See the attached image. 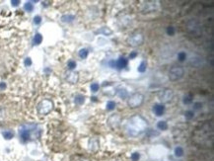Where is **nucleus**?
<instances>
[{"instance_id":"obj_1","label":"nucleus","mask_w":214,"mask_h":161,"mask_svg":"<svg viewBox=\"0 0 214 161\" xmlns=\"http://www.w3.org/2000/svg\"><path fill=\"white\" fill-rule=\"evenodd\" d=\"M147 121L140 115H134L129 118L124 127V131L131 137L142 135L147 129Z\"/></svg>"},{"instance_id":"obj_2","label":"nucleus","mask_w":214,"mask_h":161,"mask_svg":"<svg viewBox=\"0 0 214 161\" xmlns=\"http://www.w3.org/2000/svg\"><path fill=\"white\" fill-rule=\"evenodd\" d=\"M54 104L50 99H44L38 104L37 111L38 114L41 116H46L53 110Z\"/></svg>"},{"instance_id":"obj_3","label":"nucleus","mask_w":214,"mask_h":161,"mask_svg":"<svg viewBox=\"0 0 214 161\" xmlns=\"http://www.w3.org/2000/svg\"><path fill=\"white\" fill-rule=\"evenodd\" d=\"M144 42V36L142 33L140 32H134L131 35H129V37L126 39V44L129 46H132V48H137V46H142Z\"/></svg>"},{"instance_id":"obj_4","label":"nucleus","mask_w":214,"mask_h":161,"mask_svg":"<svg viewBox=\"0 0 214 161\" xmlns=\"http://www.w3.org/2000/svg\"><path fill=\"white\" fill-rule=\"evenodd\" d=\"M37 126L35 125H24L23 127L20 129L19 131V135L20 138L23 142H28L32 138V133L35 131Z\"/></svg>"},{"instance_id":"obj_5","label":"nucleus","mask_w":214,"mask_h":161,"mask_svg":"<svg viewBox=\"0 0 214 161\" xmlns=\"http://www.w3.org/2000/svg\"><path fill=\"white\" fill-rule=\"evenodd\" d=\"M144 102V95L141 93H133L127 98V105L129 108L135 109L140 107Z\"/></svg>"},{"instance_id":"obj_6","label":"nucleus","mask_w":214,"mask_h":161,"mask_svg":"<svg viewBox=\"0 0 214 161\" xmlns=\"http://www.w3.org/2000/svg\"><path fill=\"white\" fill-rule=\"evenodd\" d=\"M184 68H182V66L174 65V66H172L170 68V70H169L168 76L171 81H178V80H180V78L184 76Z\"/></svg>"},{"instance_id":"obj_7","label":"nucleus","mask_w":214,"mask_h":161,"mask_svg":"<svg viewBox=\"0 0 214 161\" xmlns=\"http://www.w3.org/2000/svg\"><path fill=\"white\" fill-rule=\"evenodd\" d=\"M174 98V91L170 88H165L158 93V99L160 100L161 104L170 103Z\"/></svg>"},{"instance_id":"obj_8","label":"nucleus","mask_w":214,"mask_h":161,"mask_svg":"<svg viewBox=\"0 0 214 161\" xmlns=\"http://www.w3.org/2000/svg\"><path fill=\"white\" fill-rule=\"evenodd\" d=\"M121 117H120L119 114H115V115H111L109 117L108 119V125L110 126L111 129H117L120 126V123H121Z\"/></svg>"},{"instance_id":"obj_9","label":"nucleus","mask_w":214,"mask_h":161,"mask_svg":"<svg viewBox=\"0 0 214 161\" xmlns=\"http://www.w3.org/2000/svg\"><path fill=\"white\" fill-rule=\"evenodd\" d=\"M157 2L154 1H147L144 2V4L142 5L141 11L143 13H151L153 12L154 10H156L158 7V4H156Z\"/></svg>"},{"instance_id":"obj_10","label":"nucleus","mask_w":214,"mask_h":161,"mask_svg":"<svg viewBox=\"0 0 214 161\" xmlns=\"http://www.w3.org/2000/svg\"><path fill=\"white\" fill-rule=\"evenodd\" d=\"M65 79L68 83L70 84H77L78 81H79V73L75 72V71H69V72L66 73L65 75Z\"/></svg>"},{"instance_id":"obj_11","label":"nucleus","mask_w":214,"mask_h":161,"mask_svg":"<svg viewBox=\"0 0 214 161\" xmlns=\"http://www.w3.org/2000/svg\"><path fill=\"white\" fill-rule=\"evenodd\" d=\"M165 106L163 104H155L152 108L153 113L155 114L157 117H162L163 115L165 114Z\"/></svg>"},{"instance_id":"obj_12","label":"nucleus","mask_w":214,"mask_h":161,"mask_svg":"<svg viewBox=\"0 0 214 161\" xmlns=\"http://www.w3.org/2000/svg\"><path fill=\"white\" fill-rule=\"evenodd\" d=\"M100 148V141L98 138H91L90 140H89V149H90L91 151H93V152H96V151L98 150V149Z\"/></svg>"},{"instance_id":"obj_13","label":"nucleus","mask_w":214,"mask_h":161,"mask_svg":"<svg viewBox=\"0 0 214 161\" xmlns=\"http://www.w3.org/2000/svg\"><path fill=\"white\" fill-rule=\"evenodd\" d=\"M128 60L123 57H120L119 59L115 60V68L117 69H123L127 66Z\"/></svg>"},{"instance_id":"obj_14","label":"nucleus","mask_w":214,"mask_h":161,"mask_svg":"<svg viewBox=\"0 0 214 161\" xmlns=\"http://www.w3.org/2000/svg\"><path fill=\"white\" fill-rule=\"evenodd\" d=\"M117 96L120 98V99H126L128 98V92L125 88H122V87H119V88L117 89V92H115Z\"/></svg>"},{"instance_id":"obj_15","label":"nucleus","mask_w":214,"mask_h":161,"mask_svg":"<svg viewBox=\"0 0 214 161\" xmlns=\"http://www.w3.org/2000/svg\"><path fill=\"white\" fill-rule=\"evenodd\" d=\"M189 23L193 24L191 26L188 25V29H189V32H191L193 34H195V33H197V31H199V29H198V22L197 21H195V20L193 19V20H191V21H189Z\"/></svg>"},{"instance_id":"obj_16","label":"nucleus","mask_w":214,"mask_h":161,"mask_svg":"<svg viewBox=\"0 0 214 161\" xmlns=\"http://www.w3.org/2000/svg\"><path fill=\"white\" fill-rule=\"evenodd\" d=\"M85 96L83 94H77L74 97V103L76 105H83L85 103Z\"/></svg>"},{"instance_id":"obj_17","label":"nucleus","mask_w":214,"mask_h":161,"mask_svg":"<svg viewBox=\"0 0 214 161\" xmlns=\"http://www.w3.org/2000/svg\"><path fill=\"white\" fill-rule=\"evenodd\" d=\"M97 33L103 34L104 36H111L113 34V30L109 28V27H102L101 29H99V30L97 31Z\"/></svg>"},{"instance_id":"obj_18","label":"nucleus","mask_w":214,"mask_h":161,"mask_svg":"<svg viewBox=\"0 0 214 161\" xmlns=\"http://www.w3.org/2000/svg\"><path fill=\"white\" fill-rule=\"evenodd\" d=\"M42 42H43V36L40 33H37L35 35L34 39H33V44L34 46H39V44H42Z\"/></svg>"},{"instance_id":"obj_19","label":"nucleus","mask_w":214,"mask_h":161,"mask_svg":"<svg viewBox=\"0 0 214 161\" xmlns=\"http://www.w3.org/2000/svg\"><path fill=\"white\" fill-rule=\"evenodd\" d=\"M74 19H75V16L71 14H65L61 17V21L63 22V23H71Z\"/></svg>"},{"instance_id":"obj_20","label":"nucleus","mask_w":214,"mask_h":161,"mask_svg":"<svg viewBox=\"0 0 214 161\" xmlns=\"http://www.w3.org/2000/svg\"><path fill=\"white\" fill-rule=\"evenodd\" d=\"M146 69H147V61H146V60H142L141 63L138 65L137 71H138V72H140V73H144L146 71Z\"/></svg>"},{"instance_id":"obj_21","label":"nucleus","mask_w":214,"mask_h":161,"mask_svg":"<svg viewBox=\"0 0 214 161\" xmlns=\"http://www.w3.org/2000/svg\"><path fill=\"white\" fill-rule=\"evenodd\" d=\"M2 135H3V137L7 140L12 139V138L14 137V131H5L2 133Z\"/></svg>"},{"instance_id":"obj_22","label":"nucleus","mask_w":214,"mask_h":161,"mask_svg":"<svg viewBox=\"0 0 214 161\" xmlns=\"http://www.w3.org/2000/svg\"><path fill=\"white\" fill-rule=\"evenodd\" d=\"M88 55H89V51L87 49H81L79 51V53H78V55H79V57L81 59H86L88 57Z\"/></svg>"},{"instance_id":"obj_23","label":"nucleus","mask_w":214,"mask_h":161,"mask_svg":"<svg viewBox=\"0 0 214 161\" xmlns=\"http://www.w3.org/2000/svg\"><path fill=\"white\" fill-rule=\"evenodd\" d=\"M157 127L160 131H166V129H168V124L166 121H159L157 124Z\"/></svg>"},{"instance_id":"obj_24","label":"nucleus","mask_w":214,"mask_h":161,"mask_svg":"<svg viewBox=\"0 0 214 161\" xmlns=\"http://www.w3.org/2000/svg\"><path fill=\"white\" fill-rule=\"evenodd\" d=\"M193 101V97L191 94H188V95H184V99H182V102H184V105H189L191 104Z\"/></svg>"},{"instance_id":"obj_25","label":"nucleus","mask_w":214,"mask_h":161,"mask_svg":"<svg viewBox=\"0 0 214 161\" xmlns=\"http://www.w3.org/2000/svg\"><path fill=\"white\" fill-rule=\"evenodd\" d=\"M76 65H77V63H76V61H75V60H73V59L68 60V62H67V67H68V69H69L70 71H73V69H75V67H76Z\"/></svg>"},{"instance_id":"obj_26","label":"nucleus","mask_w":214,"mask_h":161,"mask_svg":"<svg viewBox=\"0 0 214 161\" xmlns=\"http://www.w3.org/2000/svg\"><path fill=\"white\" fill-rule=\"evenodd\" d=\"M24 9L27 12H32L34 10V5H33L32 2H26L25 5H24Z\"/></svg>"},{"instance_id":"obj_27","label":"nucleus","mask_w":214,"mask_h":161,"mask_svg":"<svg viewBox=\"0 0 214 161\" xmlns=\"http://www.w3.org/2000/svg\"><path fill=\"white\" fill-rule=\"evenodd\" d=\"M184 117H186V120H193V118H195V112L191 111V110L186 111V113H184Z\"/></svg>"},{"instance_id":"obj_28","label":"nucleus","mask_w":214,"mask_h":161,"mask_svg":"<svg viewBox=\"0 0 214 161\" xmlns=\"http://www.w3.org/2000/svg\"><path fill=\"white\" fill-rule=\"evenodd\" d=\"M175 155L177 156V157H182V156L184 155V149H182V147H180V146L176 147Z\"/></svg>"},{"instance_id":"obj_29","label":"nucleus","mask_w":214,"mask_h":161,"mask_svg":"<svg viewBox=\"0 0 214 161\" xmlns=\"http://www.w3.org/2000/svg\"><path fill=\"white\" fill-rule=\"evenodd\" d=\"M115 106H117L115 102L109 101L108 103H107V110H108V111H113L115 109Z\"/></svg>"},{"instance_id":"obj_30","label":"nucleus","mask_w":214,"mask_h":161,"mask_svg":"<svg viewBox=\"0 0 214 161\" xmlns=\"http://www.w3.org/2000/svg\"><path fill=\"white\" fill-rule=\"evenodd\" d=\"M178 59H179V61L180 62L184 61V60L186 59V53H184V51H180V53H178Z\"/></svg>"},{"instance_id":"obj_31","label":"nucleus","mask_w":214,"mask_h":161,"mask_svg":"<svg viewBox=\"0 0 214 161\" xmlns=\"http://www.w3.org/2000/svg\"><path fill=\"white\" fill-rule=\"evenodd\" d=\"M90 89H91V91H92L93 93H96V92H98V91H99L100 85L98 83H92V84H91V86H90Z\"/></svg>"},{"instance_id":"obj_32","label":"nucleus","mask_w":214,"mask_h":161,"mask_svg":"<svg viewBox=\"0 0 214 161\" xmlns=\"http://www.w3.org/2000/svg\"><path fill=\"white\" fill-rule=\"evenodd\" d=\"M140 158V154L138 152H133L131 154V160L132 161H138Z\"/></svg>"},{"instance_id":"obj_33","label":"nucleus","mask_w":214,"mask_h":161,"mask_svg":"<svg viewBox=\"0 0 214 161\" xmlns=\"http://www.w3.org/2000/svg\"><path fill=\"white\" fill-rule=\"evenodd\" d=\"M167 34L169 36H174L175 35V28L172 26L168 27V28H167Z\"/></svg>"},{"instance_id":"obj_34","label":"nucleus","mask_w":214,"mask_h":161,"mask_svg":"<svg viewBox=\"0 0 214 161\" xmlns=\"http://www.w3.org/2000/svg\"><path fill=\"white\" fill-rule=\"evenodd\" d=\"M42 22V17L40 16V15H37V16L34 17V23L36 25H40Z\"/></svg>"},{"instance_id":"obj_35","label":"nucleus","mask_w":214,"mask_h":161,"mask_svg":"<svg viewBox=\"0 0 214 161\" xmlns=\"http://www.w3.org/2000/svg\"><path fill=\"white\" fill-rule=\"evenodd\" d=\"M193 109L195 110H200V109H202V103L200 102H197L193 104Z\"/></svg>"},{"instance_id":"obj_36","label":"nucleus","mask_w":214,"mask_h":161,"mask_svg":"<svg viewBox=\"0 0 214 161\" xmlns=\"http://www.w3.org/2000/svg\"><path fill=\"white\" fill-rule=\"evenodd\" d=\"M24 64H25V66H31L32 65V59H30V57H27L25 59V61H24Z\"/></svg>"},{"instance_id":"obj_37","label":"nucleus","mask_w":214,"mask_h":161,"mask_svg":"<svg viewBox=\"0 0 214 161\" xmlns=\"http://www.w3.org/2000/svg\"><path fill=\"white\" fill-rule=\"evenodd\" d=\"M138 55V53H137V51H132V53H130V55H129V59H135Z\"/></svg>"},{"instance_id":"obj_38","label":"nucleus","mask_w":214,"mask_h":161,"mask_svg":"<svg viewBox=\"0 0 214 161\" xmlns=\"http://www.w3.org/2000/svg\"><path fill=\"white\" fill-rule=\"evenodd\" d=\"M11 4H12V6H15V7H16V6H18L20 4V1L19 0H12V1H11Z\"/></svg>"},{"instance_id":"obj_39","label":"nucleus","mask_w":214,"mask_h":161,"mask_svg":"<svg viewBox=\"0 0 214 161\" xmlns=\"http://www.w3.org/2000/svg\"><path fill=\"white\" fill-rule=\"evenodd\" d=\"M75 161H91L89 158H86V157H78Z\"/></svg>"},{"instance_id":"obj_40","label":"nucleus","mask_w":214,"mask_h":161,"mask_svg":"<svg viewBox=\"0 0 214 161\" xmlns=\"http://www.w3.org/2000/svg\"><path fill=\"white\" fill-rule=\"evenodd\" d=\"M110 66L111 68H115V60H111V61H110Z\"/></svg>"},{"instance_id":"obj_41","label":"nucleus","mask_w":214,"mask_h":161,"mask_svg":"<svg viewBox=\"0 0 214 161\" xmlns=\"http://www.w3.org/2000/svg\"><path fill=\"white\" fill-rule=\"evenodd\" d=\"M5 88H6V84L4 83V82H0V89H1V90H4Z\"/></svg>"}]
</instances>
